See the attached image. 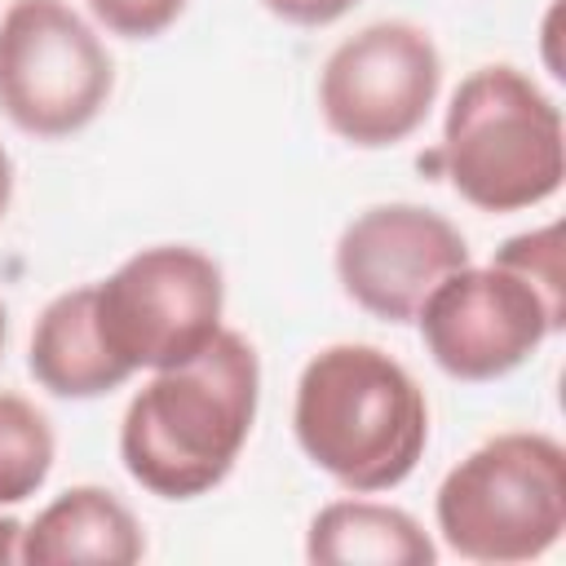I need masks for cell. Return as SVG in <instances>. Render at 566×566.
<instances>
[{"label": "cell", "mask_w": 566, "mask_h": 566, "mask_svg": "<svg viewBox=\"0 0 566 566\" xmlns=\"http://www.w3.org/2000/svg\"><path fill=\"white\" fill-rule=\"evenodd\" d=\"M27 367L40 389H49L53 398H75V402L102 398L133 376L102 340V327L93 314V283L57 292L40 310L31 327V345H27Z\"/></svg>", "instance_id": "cell-11"}, {"label": "cell", "mask_w": 566, "mask_h": 566, "mask_svg": "<svg viewBox=\"0 0 566 566\" xmlns=\"http://www.w3.org/2000/svg\"><path fill=\"white\" fill-rule=\"evenodd\" d=\"M84 4L111 35L124 40H155L186 9V0H84Z\"/></svg>", "instance_id": "cell-14"}, {"label": "cell", "mask_w": 566, "mask_h": 566, "mask_svg": "<svg viewBox=\"0 0 566 566\" xmlns=\"http://www.w3.org/2000/svg\"><path fill=\"white\" fill-rule=\"evenodd\" d=\"M429 358L451 380H495L517 371L548 336L566 327L562 226L513 234L486 265L447 274L416 314Z\"/></svg>", "instance_id": "cell-3"}, {"label": "cell", "mask_w": 566, "mask_h": 566, "mask_svg": "<svg viewBox=\"0 0 566 566\" xmlns=\"http://www.w3.org/2000/svg\"><path fill=\"white\" fill-rule=\"evenodd\" d=\"M115 88L102 35L66 0H13L0 13V111L31 137L88 128Z\"/></svg>", "instance_id": "cell-7"}, {"label": "cell", "mask_w": 566, "mask_h": 566, "mask_svg": "<svg viewBox=\"0 0 566 566\" xmlns=\"http://www.w3.org/2000/svg\"><path fill=\"white\" fill-rule=\"evenodd\" d=\"M292 433L314 469L354 495L402 486L429 447V402L380 345L318 349L296 380Z\"/></svg>", "instance_id": "cell-2"}, {"label": "cell", "mask_w": 566, "mask_h": 566, "mask_svg": "<svg viewBox=\"0 0 566 566\" xmlns=\"http://www.w3.org/2000/svg\"><path fill=\"white\" fill-rule=\"evenodd\" d=\"M146 557V535L133 509L106 486H66L31 526H22L18 562L27 566H133Z\"/></svg>", "instance_id": "cell-10"}, {"label": "cell", "mask_w": 566, "mask_h": 566, "mask_svg": "<svg viewBox=\"0 0 566 566\" xmlns=\"http://www.w3.org/2000/svg\"><path fill=\"white\" fill-rule=\"evenodd\" d=\"M18 544H22V522L0 513V566L18 562Z\"/></svg>", "instance_id": "cell-16"}, {"label": "cell", "mask_w": 566, "mask_h": 566, "mask_svg": "<svg viewBox=\"0 0 566 566\" xmlns=\"http://www.w3.org/2000/svg\"><path fill=\"white\" fill-rule=\"evenodd\" d=\"M438 88L442 57L433 35L407 18H385L327 53L318 71V115L340 142L385 150L429 119Z\"/></svg>", "instance_id": "cell-8"}, {"label": "cell", "mask_w": 566, "mask_h": 566, "mask_svg": "<svg viewBox=\"0 0 566 566\" xmlns=\"http://www.w3.org/2000/svg\"><path fill=\"white\" fill-rule=\"evenodd\" d=\"M274 18L292 22V27H327L336 18H345L358 0H261Z\"/></svg>", "instance_id": "cell-15"}, {"label": "cell", "mask_w": 566, "mask_h": 566, "mask_svg": "<svg viewBox=\"0 0 566 566\" xmlns=\"http://www.w3.org/2000/svg\"><path fill=\"white\" fill-rule=\"evenodd\" d=\"M102 340L128 371H159L195 358L226 314L221 265L190 243H155L93 283Z\"/></svg>", "instance_id": "cell-6"}, {"label": "cell", "mask_w": 566, "mask_h": 566, "mask_svg": "<svg viewBox=\"0 0 566 566\" xmlns=\"http://www.w3.org/2000/svg\"><path fill=\"white\" fill-rule=\"evenodd\" d=\"M340 292L380 323H416L424 296L469 265V239L424 203H376L336 239Z\"/></svg>", "instance_id": "cell-9"}, {"label": "cell", "mask_w": 566, "mask_h": 566, "mask_svg": "<svg viewBox=\"0 0 566 566\" xmlns=\"http://www.w3.org/2000/svg\"><path fill=\"white\" fill-rule=\"evenodd\" d=\"M305 557L314 566H433L424 526L380 500H332L310 517Z\"/></svg>", "instance_id": "cell-12"}, {"label": "cell", "mask_w": 566, "mask_h": 566, "mask_svg": "<svg viewBox=\"0 0 566 566\" xmlns=\"http://www.w3.org/2000/svg\"><path fill=\"white\" fill-rule=\"evenodd\" d=\"M442 544L464 562L517 566L566 531V451L535 429H509L447 469L433 495Z\"/></svg>", "instance_id": "cell-5"}, {"label": "cell", "mask_w": 566, "mask_h": 566, "mask_svg": "<svg viewBox=\"0 0 566 566\" xmlns=\"http://www.w3.org/2000/svg\"><path fill=\"white\" fill-rule=\"evenodd\" d=\"M261 402V358L243 332L221 327L195 358L150 371L128 398L119 460L159 500H195L226 482Z\"/></svg>", "instance_id": "cell-1"}, {"label": "cell", "mask_w": 566, "mask_h": 566, "mask_svg": "<svg viewBox=\"0 0 566 566\" xmlns=\"http://www.w3.org/2000/svg\"><path fill=\"white\" fill-rule=\"evenodd\" d=\"M9 199H13V159H9V150L0 146V217L9 212Z\"/></svg>", "instance_id": "cell-17"}, {"label": "cell", "mask_w": 566, "mask_h": 566, "mask_svg": "<svg viewBox=\"0 0 566 566\" xmlns=\"http://www.w3.org/2000/svg\"><path fill=\"white\" fill-rule=\"evenodd\" d=\"M4 340H9V314H4V305H0V354H4Z\"/></svg>", "instance_id": "cell-18"}, {"label": "cell", "mask_w": 566, "mask_h": 566, "mask_svg": "<svg viewBox=\"0 0 566 566\" xmlns=\"http://www.w3.org/2000/svg\"><path fill=\"white\" fill-rule=\"evenodd\" d=\"M53 451L49 416L31 398L0 389V504L31 500L53 469Z\"/></svg>", "instance_id": "cell-13"}, {"label": "cell", "mask_w": 566, "mask_h": 566, "mask_svg": "<svg viewBox=\"0 0 566 566\" xmlns=\"http://www.w3.org/2000/svg\"><path fill=\"white\" fill-rule=\"evenodd\" d=\"M438 159L451 190L478 212L548 203L566 177L562 111L526 71L478 66L447 102Z\"/></svg>", "instance_id": "cell-4"}]
</instances>
